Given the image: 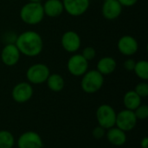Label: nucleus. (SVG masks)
Returning <instances> with one entry per match:
<instances>
[{
  "label": "nucleus",
  "mask_w": 148,
  "mask_h": 148,
  "mask_svg": "<svg viewBox=\"0 0 148 148\" xmlns=\"http://www.w3.org/2000/svg\"><path fill=\"white\" fill-rule=\"evenodd\" d=\"M140 147H141V148H148L147 137H144V138L140 140Z\"/></svg>",
  "instance_id": "obj_29"
},
{
  "label": "nucleus",
  "mask_w": 148,
  "mask_h": 148,
  "mask_svg": "<svg viewBox=\"0 0 148 148\" xmlns=\"http://www.w3.org/2000/svg\"><path fill=\"white\" fill-rule=\"evenodd\" d=\"M15 145L14 135L7 130L0 131V148H13Z\"/></svg>",
  "instance_id": "obj_21"
},
{
  "label": "nucleus",
  "mask_w": 148,
  "mask_h": 148,
  "mask_svg": "<svg viewBox=\"0 0 148 148\" xmlns=\"http://www.w3.org/2000/svg\"><path fill=\"white\" fill-rule=\"evenodd\" d=\"M17 37V34L12 30H8L6 32L3 33V35L2 36V39L3 41V42L5 44H9V43H15Z\"/></svg>",
  "instance_id": "obj_25"
},
{
  "label": "nucleus",
  "mask_w": 148,
  "mask_h": 148,
  "mask_svg": "<svg viewBox=\"0 0 148 148\" xmlns=\"http://www.w3.org/2000/svg\"><path fill=\"white\" fill-rule=\"evenodd\" d=\"M42 8L44 15L51 18L60 16L64 11L62 0H46L42 4Z\"/></svg>",
  "instance_id": "obj_15"
},
{
  "label": "nucleus",
  "mask_w": 148,
  "mask_h": 148,
  "mask_svg": "<svg viewBox=\"0 0 148 148\" xmlns=\"http://www.w3.org/2000/svg\"><path fill=\"white\" fill-rule=\"evenodd\" d=\"M117 49L124 56L131 57L138 52L139 42L133 36L124 35L121 36L117 42Z\"/></svg>",
  "instance_id": "obj_10"
},
{
  "label": "nucleus",
  "mask_w": 148,
  "mask_h": 148,
  "mask_svg": "<svg viewBox=\"0 0 148 148\" xmlns=\"http://www.w3.org/2000/svg\"><path fill=\"white\" fill-rule=\"evenodd\" d=\"M15 44L21 55L27 57L38 56L44 47L42 36L35 30H25L18 34Z\"/></svg>",
  "instance_id": "obj_1"
},
{
  "label": "nucleus",
  "mask_w": 148,
  "mask_h": 148,
  "mask_svg": "<svg viewBox=\"0 0 148 148\" xmlns=\"http://www.w3.org/2000/svg\"><path fill=\"white\" fill-rule=\"evenodd\" d=\"M28 2H31V3H41L42 0H28Z\"/></svg>",
  "instance_id": "obj_30"
},
{
  "label": "nucleus",
  "mask_w": 148,
  "mask_h": 148,
  "mask_svg": "<svg viewBox=\"0 0 148 148\" xmlns=\"http://www.w3.org/2000/svg\"><path fill=\"white\" fill-rule=\"evenodd\" d=\"M49 75V68L44 63L38 62L32 64L28 68L26 71V79L30 84L40 85L46 82Z\"/></svg>",
  "instance_id": "obj_4"
},
{
  "label": "nucleus",
  "mask_w": 148,
  "mask_h": 148,
  "mask_svg": "<svg viewBox=\"0 0 148 148\" xmlns=\"http://www.w3.org/2000/svg\"><path fill=\"white\" fill-rule=\"evenodd\" d=\"M123 104L126 109L134 111L141 104V98L134 90H129L124 95Z\"/></svg>",
  "instance_id": "obj_19"
},
{
  "label": "nucleus",
  "mask_w": 148,
  "mask_h": 148,
  "mask_svg": "<svg viewBox=\"0 0 148 148\" xmlns=\"http://www.w3.org/2000/svg\"><path fill=\"white\" fill-rule=\"evenodd\" d=\"M134 72L136 76L142 81L148 80V62L147 60H140L136 62Z\"/></svg>",
  "instance_id": "obj_20"
},
{
  "label": "nucleus",
  "mask_w": 148,
  "mask_h": 148,
  "mask_svg": "<svg viewBox=\"0 0 148 148\" xmlns=\"http://www.w3.org/2000/svg\"><path fill=\"white\" fill-rule=\"evenodd\" d=\"M139 0H118V2L122 5V7H133Z\"/></svg>",
  "instance_id": "obj_28"
},
{
  "label": "nucleus",
  "mask_w": 148,
  "mask_h": 148,
  "mask_svg": "<svg viewBox=\"0 0 148 148\" xmlns=\"http://www.w3.org/2000/svg\"><path fill=\"white\" fill-rule=\"evenodd\" d=\"M123 7L118 0H104L101 6V14L108 21L117 19L122 13Z\"/></svg>",
  "instance_id": "obj_14"
},
{
  "label": "nucleus",
  "mask_w": 148,
  "mask_h": 148,
  "mask_svg": "<svg viewBox=\"0 0 148 148\" xmlns=\"http://www.w3.org/2000/svg\"><path fill=\"white\" fill-rule=\"evenodd\" d=\"M81 55H82L88 62H89V61H92V60H94V59L95 58V56H96V50H95V49L94 47H92V46H87V47H85V48L82 49Z\"/></svg>",
  "instance_id": "obj_24"
},
{
  "label": "nucleus",
  "mask_w": 148,
  "mask_h": 148,
  "mask_svg": "<svg viewBox=\"0 0 148 148\" xmlns=\"http://www.w3.org/2000/svg\"><path fill=\"white\" fill-rule=\"evenodd\" d=\"M64 11L71 16L84 15L90 6V0H62Z\"/></svg>",
  "instance_id": "obj_11"
},
{
  "label": "nucleus",
  "mask_w": 148,
  "mask_h": 148,
  "mask_svg": "<svg viewBox=\"0 0 148 148\" xmlns=\"http://www.w3.org/2000/svg\"><path fill=\"white\" fill-rule=\"evenodd\" d=\"M61 44L62 49L70 54L76 53L82 46V39L80 35L75 30L65 31L61 37Z\"/></svg>",
  "instance_id": "obj_7"
},
{
  "label": "nucleus",
  "mask_w": 148,
  "mask_h": 148,
  "mask_svg": "<svg viewBox=\"0 0 148 148\" xmlns=\"http://www.w3.org/2000/svg\"><path fill=\"white\" fill-rule=\"evenodd\" d=\"M116 112L114 108L108 104H102L96 110V120L98 125L106 130L115 126Z\"/></svg>",
  "instance_id": "obj_5"
},
{
  "label": "nucleus",
  "mask_w": 148,
  "mask_h": 148,
  "mask_svg": "<svg viewBox=\"0 0 148 148\" xmlns=\"http://www.w3.org/2000/svg\"><path fill=\"white\" fill-rule=\"evenodd\" d=\"M106 132H107V130L105 128H103L102 127H101V126L98 125L92 131V134H93V137L95 139L101 140V139H102L106 135Z\"/></svg>",
  "instance_id": "obj_26"
},
{
  "label": "nucleus",
  "mask_w": 148,
  "mask_h": 148,
  "mask_svg": "<svg viewBox=\"0 0 148 148\" xmlns=\"http://www.w3.org/2000/svg\"><path fill=\"white\" fill-rule=\"evenodd\" d=\"M18 148H42L43 141L39 134L34 131H27L17 139Z\"/></svg>",
  "instance_id": "obj_13"
},
{
  "label": "nucleus",
  "mask_w": 148,
  "mask_h": 148,
  "mask_svg": "<svg viewBox=\"0 0 148 148\" xmlns=\"http://www.w3.org/2000/svg\"><path fill=\"white\" fill-rule=\"evenodd\" d=\"M47 86L49 90L53 92H61L65 87V81L62 75L57 73H53L49 75L46 81Z\"/></svg>",
  "instance_id": "obj_18"
},
{
  "label": "nucleus",
  "mask_w": 148,
  "mask_h": 148,
  "mask_svg": "<svg viewBox=\"0 0 148 148\" xmlns=\"http://www.w3.org/2000/svg\"><path fill=\"white\" fill-rule=\"evenodd\" d=\"M134 112L137 120H146L148 117V106L141 103Z\"/></svg>",
  "instance_id": "obj_23"
},
{
  "label": "nucleus",
  "mask_w": 148,
  "mask_h": 148,
  "mask_svg": "<svg viewBox=\"0 0 148 148\" xmlns=\"http://www.w3.org/2000/svg\"><path fill=\"white\" fill-rule=\"evenodd\" d=\"M13 1H16V0H13Z\"/></svg>",
  "instance_id": "obj_31"
},
{
  "label": "nucleus",
  "mask_w": 148,
  "mask_h": 148,
  "mask_svg": "<svg viewBox=\"0 0 148 148\" xmlns=\"http://www.w3.org/2000/svg\"><path fill=\"white\" fill-rule=\"evenodd\" d=\"M67 69L73 76H82L88 70V62L81 54L75 53L67 62Z\"/></svg>",
  "instance_id": "obj_6"
},
{
  "label": "nucleus",
  "mask_w": 148,
  "mask_h": 148,
  "mask_svg": "<svg viewBox=\"0 0 148 148\" xmlns=\"http://www.w3.org/2000/svg\"><path fill=\"white\" fill-rule=\"evenodd\" d=\"M134 91L136 92V94L142 99V98H146L148 96V84L147 83L146 81L140 82H139L135 88H134Z\"/></svg>",
  "instance_id": "obj_22"
},
{
  "label": "nucleus",
  "mask_w": 148,
  "mask_h": 148,
  "mask_svg": "<svg viewBox=\"0 0 148 148\" xmlns=\"http://www.w3.org/2000/svg\"><path fill=\"white\" fill-rule=\"evenodd\" d=\"M19 16L22 22L28 25L39 24L45 16L42 3H26L20 9Z\"/></svg>",
  "instance_id": "obj_2"
},
{
  "label": "nucleus",
  "mask_w": 148,
  "mask_h": 148,
  "mask_svg": "<svg viewBox=\"0 0 148 148\" xmlns=\"http://www.w3.org/2000/svg\"><path fill=\"white\" fill-rule=\"evenodd\" d=\"M34 94L32 84L28 82H21L16 84L11 91V96L14 101L17 103H25L29 101Z\"/></svg>",
  "instance_id": "obj_8"
},
{
  "label": "nucleus",
  "mask_w": 148,
  "mask_h": 148,
  "mask_svg": "<svg viewBox=\"0 0 148 148\" xmlns=\"http://www.w3.org/2000/svg\"><path fill=\"white\" fill-rule=\"evenodd\" d=\"M135 63H136V61H135L134 58H132V57H128L127 60H125V61H124L123 67H124V69H125L127 71H134V69Z\"/></svg>",
  "instance_id": "obj_27"
},
{
  "label": "nucleus",
  "mask_w": 148,
  "mask_h": 148,
  "mask_svg": "<svg viewBox=\"0 0 148 148\" xmlns=\"http://www.w3.org/2000/svg\"><path fill=\"white\" fill-rule=\"evenodd\" d=\"M104 84V76L96 69L88 70L81 81V88L86 94H95L101 89Z\"/></svg>",
  "instance_id": "obj_3"
},
{
  "label": "nucleus",
  "mask_w": 148,
  "mask_h": 148,
  "mask_svg": "<svg viewBox=\"0 0 148 148\" xmlns=\"http://www.w3.org/2000/svg\"><path fill=\"white\" fill-rule=\"evenodd\" d=\"M20 57L21 53L15 43L5 44L1 50V62L7 67H13L16 65L20 60Z\"/></svg>",
  "instance_id": "obj_12"
},
{
  "label": "nucleus",
  "mask_w": 148,
  "mask_h": 148,
  "mask_svg": "<svg viewBox=\"0 0 148 148\" xmlns=\"http://www.w3.org/2000/svg\"><path fill=\"white\" fill-rule=\"evenodd\" d=\"M105 136H107L108 140L112 145L116 147H121L127 142L126 132L122 131L115 126L108 129Z\"/></svg>",
  "instance_id": "obj_17"
},
{
  "label": "nucleus",
  "mask_w": 148,
  "mask_h": 148,
  "mask_svg": "<svg viewBox=\"0 0 148 148\" xmlns=\"http://www.w3.org/2000/svg\"><path fill=\"white\" fill-rule=\"evenodd\" d=\"M117 67L116 60L112 56L101 57L96 64V70L100 72L103 76L113 74Z\"/></svg>",
  "instance_id": "obj_16"
},
{
  "label": "nucleus",
  "mask_w": 148,
  "mask_h": 148,
  "mask_svg": "<svg viewBox=\"0 0 148 148\" xmlns=\"http://www.w3.org/2000/svg\"><path fill=\"white\" fill-rule=\"evenodd\" d=\"M138 122V120L134 114V112L128 109H124L116 114L115 127L121 129L124 132H129L134 129Z\"/></svg>",
  "instance_id": "obj_9"
}]
</instances>
